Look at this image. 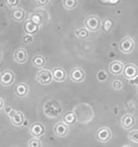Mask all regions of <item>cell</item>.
I'll list each match as a JSON object with an SVG mask.
<instances>
[{"label":"cell","instance_id":"26","mask_svg":"<svg viewBox=\"0 0 138 147\" xmlns=\"http://www.w3.org/2000/svg\"><path fill=\"white\" fill-rule=\"evenodd\" d=\"M33 36L31 35H29V34H27L26 35H24L23 38V42L26 44H29L31 43L33 41Z\"/></svg>","mask_w":138,"mask_h":147},{"label":"cell","instance_id":"5","mask_svg":"<svg viewBox=\"0 0 138 147\" xmlns=\"http://www.w3.org/2000/svg\"><path fill=\"white\" fill-rule=\"evenodd\" d=\"M14 78V74L10 70H5L0 74V83L4 86H11Z\"/></svg>","mask_w":138,"mask_h":147},{"label":"cell","instance_id":"9","mask_svg":"<svg viewBox=\"0 0 138 147\" xmlns=\"http://www.w3.org/2000/svg\"><path fill=\"white\" fill-rule=\"evenodd\" d=\"M29 132L34 138H39L45 132V127L40 122H34L29 127Z\"/></svg>","mask_w":138,"mask_h":147},{"label":"cell","instance_id":"6","mask_svg":"<svg viewBox=\"0 0 138 147\" xmlns=\"http://www.w3.org/2000/svg\"><path fill=\"white\" fill-rule=\"evenodd\" d=\"M96 137L99 142L105 143L111 139L112 132L108 127H101L97 131Z\"/></svg>","mask_w":138,"mask_h":147},{"label":"cell","instance_id":"16","mask_svg":"<svg viewBox=\"0 0 138 147\" xmlns=\"http://www.w3.org/2000/svg\"><path fill=\"white\" fill-rule=\"evenodd\" d=\"M16 94L19 97H24L28 92V87L24 83H19L14 88Z\"/></svg>","mask_w":138,"mask_h":147},{"label":"cell","instance_id":"24","mask_svg":"<svg viewBox=\"0 0 138 147\" xmlns=\"http://www.w3.org/2000/svg\"><path fill=\"white\" fill-rule=\"evenodd\" d=\"M128 138L134 143H138V130L131 131L128 134Z\"/></svg>","mask_w":138,"mask_h":147},{"label":"cell","instance_id":"3","mask_svg":"<svg viewBox=\"0 0 138 147\" xmlns=\"http://www.w3.org/2000/svg\"><path fill=\"white\" fill-rule=\"evenodd\" d=\"M36 80L41 84H48L52 82L53 77L50 71L46 69L40 70L36 74Z\"/></svg>","mask_w":138,"mask_h":147},{"label":"cell","instance_id":"18","mask_svg":"<svg viewBox=\"0 0 138 147\" xmlns=\"http://www.w3.org/2000/svg\"><path fill=\"white\" fill-rule=\"evenodd\" d=\"M76 116L73 111H68L63 116V120L66 125H73L76 121Z\"/></svg>","mask_w":138,"mask_h":147},{"label":"cell","instance_id":"25","mask_svg":"<svg viewBox=\"0 0 138 147\" xmlns=\"http://www.w3.org/2000/svg\"><path fill=\"white\" fill-rule=\"evenodd\" d=\"M112 87L114 90H120L123 87V83L120 80H113L112 82Z\"/></svg>","mask_w":138,"mask_h":147},{"label":"cell","instance_id":"23","mask_svg":"<svg viewBox=\"0 0 138 147\" xmlns=\"http://www.w3.org/2000/svg\"><path fill=\"white\" fill-rule=\"evenodd\" d=\"M28 147H41V143L38 139L33 138L28 141Z\"/></svg>","mask_w":138,"mask_h":147},{"label":"cell","instance_id":"10","mask_svg":"<svg viewBox=\"0 0 138 147\" xmlns=\"http://www.w3.org/2000/svg\"><path fill=\"white\" fill-rule=\"evenodd\" d=\"M124 67V65L121 61L115 60L109 63L108 69L111 74L115 76H118L123 73Z\"/></svg>","mask_w":138,"mask_h":147},{"label":"cell","instance_id":"12","mask_svg":"<svg viewBox=\"0 0 138 147\" xmlns=\"http://www.w3.org/2000/svg\"><path fill=\"white\" fill-rule=\"evenodd\" d=\"M53 130L56 136L60 137H64L67 134L69 128L65 123L60 122L55 124Z\"/></svg>","mask_w":138,"mask_h":147},{"label":"cell","instance_id":"22","mask_svg":"<svg viewBox=\"0 0 138 147\" xmlns=\"http://www.w3.org/2000/svg\"><path fill=\"white\" fill-rule=\"evenodd\" d=\"M77 1L75 0H65L63 1V6L67 9H72L77 5Z\"/></svg>","mask_w":138,"mask_h":147},{"label":"cell","instance_id":"8","mask_svg":"<svg viewBox=\"0 0 138 147\" xmlns=\"http://www.w3.org/2000/svg\"><path fill=\"white\" fill-rule=\"evenodd\" d=\"M8 115L11 118L13 125L16 126H20L24 123V117L21 112L12 110Z\"/></svg>","mask_w":138,"mask_h":147},{"label":"cell","instance_id":"17","mask_svg":"<svg viewBox=\"0 0 138 147\" xmlns=\"http://www.w3.org/2000/svg\"><path fill=\"white\" fill-rule=\"evenodd\" d=\"M25 12L22 8H14L12 12V17L17 22H22L25 18Z\"/></svg>","mask_w":138,"mask_h":147},{"label":"cell","instance_id":"11","mask_svg":"<svg viewBox=\"0 0 138 147\" xmlns=\"http://www.w3.org/2000/svg\"><path fill=\"white\" fill-rule=\"evenodd\" d=\"M53 79L54 80L62 82L66 80L67 77V74L65 70L62 67H55L51 71Z\"/></svg>","mask_w":138,"mask_h":147},{"label":"cell","instance_id":"27","mask_svg":"<svg viewBox=\"0 0 138 147\" xmlns=\"http://www.w3.org/2000/svg\"><path fill=\"white\" fill-rule=\"evenodd\" d=\"M5 2L6 3L8 7L11 8V7L16 6L18 4L20 1H16V0H14V1H5Z\"/></svg>","mask_w":138,"mask_h":147},{"label":"cell","instance_id":"30","mask_svg":"<svg viewBox=\"0 0 138 147\" xmlns=\"http://www.w3.org/2000/svg\"><path fill=\"white\" fill-rule=\"evenodd\" d=\"M137 93L138 94V85L137 86Z\"/></svg>","mask_w":138,"mask_h":147},{"label":"cell","instance_id":"20","mask_svg":"<svg viewBox=\"0 0 138 147\" xmlns=\"http://www.w3.org/2000/svg\"><path fill=\"white\" fill-rule=\"evenodd\" d=\"M75 35L80 39H86L89 36L88 30L86 28H80L75 31Z\"/></svg>","mask_w":138,"mask_h":147},{"label":"cell","instance_id":"1","mask_svg":"<svg viewBox=\"0 0 138 147\" xmlns=\"http://www.w3.org/2000/svg\"><path fill=\"white\" fill-rule=\"evenodd\" d=\"M84 24L86 28L90 32H96L101 27V22L99 17L91 15L86 18Z\"/></svg>","mask_w":138,"mask_h":147},{"label":"cell","instance_id":"29","mask_svg":"<svg viewBox=\"0 0 138 147\" xmlns=\"http://www.w3.org/2000/svg\"><path fill=\"white\" fill-rule=\"evenodd\" d=\"M3 106H4L3 100L1 98H0V110L3 107Z\"/></svg>","mask_w":138,"mask_h":147},{"label":"cell","instance_id":"15","mask_svg":"<svg viewBox=\"0 0 138 147\" xmlns=\"http://www.w3.org/2000/svg\"><path fill=\"white\" fill-rule=\"evenodd\" d=\"M24 29L27 34L32 35L37 32L38 26V24H35L31 20H26L24 24Z\"/></svg>","mask_w":138,"mask_h":147},{"label":"cell","instance_id":"31","mask_svg":"<svg viewBox=\"0 0 138 147\" xmlns=\"http://www.w3.org/2000/svg\"><path fill=\"white\" fill-rule=\"evenodd\" d=\"M123 147H131V146H123Z\"/></svg>","mask_w":138,"mask_h":147},{"label":"cell","instance_id":"14","mask_svg":"<svg viewBox=\"0 0 138 147\" xmlns=\"http://www.w3.org/2000/svg\"><path fill=\"white\" fill-rule=\"evenodd\" d=\"M135 122V117L131 114H126L123 116L121 120L122 126L126 129L131 128L134 125Z\"/></svg>","mask_w":138,"mask_h":147},{"label":"cell","instance_id":"7","mask_svg":"<svg viewBox=\"0 0 138 147\" xmlns=\"http://www.w3.org/2000/svg\"><path fill=\"white\" fill-rule=\"evenodd\" d=\"M85 71L80 67L73 68L70 72V77L71 80L76 82H82L85 78Z\"/></svg>","mask_w":138,"mask_h":147},{"label":"cell","instance_id":"19","mask_svg":"<svg viewBox=\"0 0 138 147\" xmlns=\"http://www.w3.org/2000/svg\"><path fill=\"white\" fill-rule=\"evenodd\" d=\"M32 63L35 67L41 68L45 66L46 63V60L43 56L41 55H37L33 57L32 59Z\"/></svg>","mask_w":138,"mask_h":147},{"label":"cell","instance_id":"2","mask_svg":"<svg viewBox=\"0 0 138 147\" xmlns=\"http://www.w3.org/2000/svg\"><path fill=\"white\" fill-rule=\"evenodd\" d=\"M135 47L134 41L130 36H125L119 43V49L124 54H130Z\"/></svg>","mask_w":138,"mask_h":147},{"label":"cell","instance_id":"4","mask_svg":"<svg viewBox=\"0 0 138 147\" xmlns=\"http://www.w3.org/2000/svg\"><path fill=\"white\" fill-rule=\"evenodd\" d=\"M123 74L127 80H133L138 77V68L133 63L126 64L124 67Z\"/></svg>","mask_w":138,"mask_h":147},{"label":"cell","instance_id":"28","mask_svg":"<svg viewBox=\"0 0 138 147\" xmlns=\"http://www.w3.org/2000/svg\"><path fill=\"white\" fill-rule=\"evenodd\" d=\"M37 3H38L39 5H41V6L46 5V4H47L48 2H49V1H46V0H44V1H37Z\"/></svg>","mask_w":138,"mask_h":147},{"label":"cell","instance_id":"13","mask_svg":"<svg viewBox=\"0 0 138 147\" xmlns=\"http://www.w3.org/2000/svg\"><path fill=\"white\" fill-rule=\"evenodd\" d=\"M28 58L27 52L23 48L18 49L14 54V60L18 63H24Z\"/></svg>","mask_w":138,"mask_h":147},{"label":"cell","instance_id":"21","mask_svg":"<svg viewBox=\"0 0 138 147\" xmlns=\"http://www.w3.org/2000/svg\"><path fill=\"white\" fill-rule=\"evenodd\" d=\"M113 27V22L109 19H105L101 23V27L103 31L105 33H108L111 31Z\"/></svg>","mask_w":138,"mask_h":147}]
</instances>
